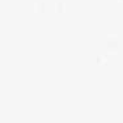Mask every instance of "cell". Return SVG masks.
<instances>
[{
  "label": "cell",
  "instance_id": "obj_1",
  "mask_svg": "<svg viewBox=\"0 0 123 123\" xmlns=\"http://www.w3.org/2000/svg\"><path fill=\"white\" fill-rule=\"evenodd\" d=\"M34 8H36V11H38V12L43 11V8H45L43 1H36V3H34Z\"/></svg>",
  "mask_w": 123,
  "mask_h": 123
},
{
  "label": "cell",
  "instance_id": "obj_2",
  "mask_svg": "<svg viewBox=\"0 0 123 123\" xmlns=\"http://www.w3.org/2000/svg\"><path fill=\"white\" fill-rule=\"evenodd\" d=\"M55 8H56L58 12L63 11V9H64V3H63V1H56V3H55Z\"/></svg>",
  "mask_w": 123,
  "mask_h": 123
}]
</instances>
